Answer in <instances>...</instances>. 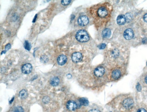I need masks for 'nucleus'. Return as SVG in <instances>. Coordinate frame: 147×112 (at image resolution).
Instances as JSON below:
<instances>
[{
    "label": "nucleus",
    "instance_id": "nucleus-1",
    "mask_svg": "<svg viewBox=\"0 0 147 112\" xmlns=\"http://www.w3.org/2000/svg\"><path fill=\"white\" fill-rule=\"evenodd\" d=\"M112 10L113 7L109 3H104L95 6L92 10V16L97 25H106L110 19Z\"/></svg>",
    "mask_w": 147,
    "mask_h": 112
},
{
    "label": "nucleus",
    "instance_id": "nucleus-2",
    "mask_svg": "<svg viewBox=\"0 0 147 112\" xmlns=\"http://www.w3.org/2000/svg\"><path fill=\"white\" fill-rule=\"evenodd\" d=\"M76 38L80 42H86L89 40V36L88 33L84 30H80L77 32Z\"/></svg>",
    "mask_w": 147,
    "mask_h": 112
},
{
    "label": "nucleus",
    "instance_id": "nucleus-3",
    "mask_svg": "<svg viewBox=\"0 0 147 112\" xmlns=\"http://www.w3.org/2000/svg\"><path fill=\"white\" fill-rule=\"evenodd\" d=\"M77 23L81 26H85L89 23L88 17L85 16H81L79 17L77 19Z\"/></svg>",
    "mask_w": 147,
    "mask_h": 112
},
{
    "label": "nucleus",
    "instance_id": "nucleus-4",
    "mask_svg": "<svg viewBox=\"0 0 147 112\" xmlns=\"http://www.w3.org/2000/svg\"><path fill=\"white\" fill-rule=\"evenodd\" d=\"M123 107L127 109H129L133 107V101L131 98H127L123 101Z\"/></svg>",
    "mask_w": 147,
    "mask_h": 112
},
{
    "label": "nucleus",
    "instance_id": "nucleus-5",
    "mask_svg": "<svg viewBox=\"0 0 147 112\" xmlns=\"http://www.w3.org/2000/svg\"><path fill=\"white\" fill-rule=\"evenodd\" d=\"M134 36L133 31L131 29H128L123 33V37L126 40H130Z\"/></svg>",
    "mask_w": 147,
    "mask_h": 112
},
{
    "label": "nucleus",
    "instance_id": "nucleus-6",
    "mask_svg": "<svg viewBox=\"0 0 147 112\" xmlns=\"http://www.w3.org/2000/svg\"><path fill=\"white\" fill-rule=\"evenodd\" d=\"M82 55L81 53L79 52H76L73 53L72 55V59L74 62H78L82 61Z\"/></svg>",
    "mask_w": 147,
    "mask_h": 112
},
{
    "label": "nucleus",
    "instance_id": "nucleus-7",
    "mask_svg": "<svg viewBox=\"0 0 147 112\" xmlns=\"http://www.w3.org/2000/svg\"><path fill=\"white\" fill-rule=\"evenodd\" d=\"M105 72V70L104 68L99 66L96 68L94 70V74L97 77H100L104 75Z\"/></svg>",
    "mask_w": 147,
    "mask_h": 112
},
{
    "label": "nucleus",
    "instance_id": "nucleus-8",
    "mask_svg": "<svg viewBox=\"0 0 147 112\" xmlns=\"http://www.w3.org/2000/svg\"><path fill=\"white\" fill-rule=\"evenodd\" d=\"M22 72L23 73L26 74H29L31 72L32 70V65L29 63L25 64L22 67Z\"/></svg>",
    "mask_w": 147,
    "mask_h": 112
},
{
    "label": "nucleus",
    "instance_id": "nucleus-9",
    "mask_svg": "<svg viewBox=\"0 0 147 112\" xmlns=\"http://www.w3.org/2000/svg\"><path fill=\"white\" fill-rule=\"evenodd\" d=\"M67 108L70 111H74L77 108V105L74 101H69L67 103Z\"/></svg>",
    "mask_w": 147,
    "mask_h": 112
},
{
    "label": "nucleus",
    "instance_id": "nucleus-10",
    "mask_svg": "<svg viewBox=\"0 0 147 112\" xmlns=\"http://www.w3.org/2000/svg\"><path fill=\"white\" fill-rule=\"evenodd\" d=\"M57 61L59 65L61 66L64 65L67 61V57L64 55H60L58 58Z\"/></svg>",
    "mask_w": 147,
    "mask_h": 112
},
{
    "label": "nucleus",
    "instance_id": "nucleus-11",
    "mask_svg": "<svg viewBox=\"0 0 147 112\" xmlns=\"http://www.w3.org/2000/svg\"><path fill=\"white\" fill-rule=\"evenodd\" d=\"M121 75V72L119 69H115L111 73L112 78L114 80H118L120 77Z\"/></svg>",
    "mask_w": 147,
    "mask_h": 112
},
{
    "label": "nucleus",
    "instance_id": "nucleus-12",
    "mask_svg": "<svg viewBox=\"0 0 147 112\" xmlns=\"http://www.w3.org/2000/svg\"><path fill=\"white\" fill-rule=\"evenodd\" d=\"M126 18L125 16L123 15L118 16L117 19V22L118 25H123L126 23Z\"/></svg>",
    "mask_w": 147,
    "mask_h": 112
},
{
    "label": "nucleus",
    "instance_id": "nucleus-13",
    "mask_svg": "<svg viewBox=\"0 0 147 112\" xmlns=\"http://www.w3.org/2000/svg\"><path fill=\"white\" fill-rule=\"evenodd\" d=\"M60 82L59 79L57 77H54L51 79L50 84L53 86H56L58 85Z\"/></svg>",
    "mask_w": 147,
    "mask_h": 112
},
{
    "label": "nucleus",
    "instance_id": "nucleus-14",
    "mask_svg": "<svg viewBox=\"0 0 147 112\" xmlns=\"http://www.w3.org/2000/svg\"><path fill=\"white\" fill-rule=\"evenodd\" d=\"M27 95V92L25 89L20 91L19 93V97L22 99H26Z\"/></svg>",
    "mask_w": 147,
    "mask_h": 112
},
{
    "label": "nucleus",
    "instance_id": "nucleus-15",
    "mask_svg": "<svg viewBox=\"0 0 147 112\" xmlns=\"http://www.w3.org/2000/svg\"><path fill=\"white\" fill-rule=\"evenodd\" d=\"M111 35V31L108 29H104L102 32V35L105 38H108L110 37Z\"/></svg>",
    "mask_w": 147,
    "mask_h": 112
},
{
    "label": "nucleus",
    "instance_id": "nucleus-16",
    "mask_svg": "<svg viewBox=\"0 0 147 112\" xmlns=\"http://www.w3.org/2000/svg\"><path fill=\"white\" fill-rule=\"evenodd\" d=\"M79 102L80 103L81 105H82L84 106H87L89 104L88 100L84 98H81L79 99Z\"/></svg>",
    "mask_w": 147,
    "mask_h": 112
},
{
    "label": "nucleus",
    "instance_id": "nucleus-17",
    "mask_svg": "<svg viewBox=\"0 0 147 112\" xmlns=\"http://www.w3.org/2000/svg\"><path fill=\"white\" fill-rule=\"evenodd\" d=\"M13 112H24V110L21 107L17 106L14 108Z\"/></svg>",
    "mask_w": 147,
    "mask_h": 112
},
{
    "label": "nucleus",
    "instance_id": "nucleus-18",
    "mask_svg": "<svg viewBox=\"0 0 147 112\" xmlns=\"http://www.w3.org/2000/svg\"><path fill=\"white\" fill-rule=\"evenodd\" d=\"M24 47L28 50H30L31 48V45L27 41H26L24 43Z\"/></svg>",
    "mask_w": 147,
    "mask_h": 112
},
{
    "label": "nucleus",
    "instance_id": "nucleus-19",
    "mask_svg": "<svg viewBox=\"0 0 147 112\" xmlns=\"http://www.w3.org/2000/svg\"><path fill=\"white\" fill-rule=\"evenodd\" d=\"M71 1H67V0H64V1H61V3L62 4H63V5H67L69 4H70V3L71 2Z\"/></svg>",
    "mask_w": 147,
    "mask_h": 112
},
{
    "label": "nucleus",
    "instance_id": "nucleus-20",
    "mask_svg": "<svg viewBox=\"0 0 147 112\" xmlns=\"http://www.w3.org/2000/svg\"><path fill=\"white\" fill-rule=\"evenodd\" d=\"M48 60V58L46 56H43L41 57V61L43 62H46Z\"/></svg>",
    "mask_w": 147,
    "mask_h": 112
},
{
    "label": "nucleus",
    "instance_id": "nucleus-21",
    "mask_svg": "<svg viewBox=\"0 0 147 112\" xmlns=\"http://www.w3.org/2000/svg\"><path fill=\"white\" fill-rule=\"evenodd\" d=\"M49 97L45 96L44 97H43V103H44L45 104L46 103H48L49 101Z\"/></svg>",
    "mask_w": 147,
    "mask_h": 112
},
{
    "label": "nucleus",
    "instance_id": "nucleus-22",
    "mask_svg": "<svg viewBox=\"0 0 147 112\" xmlns=\"http://www.w3.org/2000/svg\"><path fill=\"white\" fill-rule=\"evenodd\" d=\"M11 47V45L10 44V43H8V44L6 45V48H5V49L6 51L8 50H9Z\"/></svg>",
    "mask_w": 147,
    "mask_h": 112
},
{
    "label": "nucleus",
    "instance_id": "nucleus-23",
    "mask_svg": "<svg viewBox=\"0 0 147 112\" xmlns=\"http://www.w3.org/2000/svg\"><path fill=\"white\" fill-rule=\"evenodd\" d=\"M137 112H147V111L143 108H140L139 110H138Z\"/></svg>",
    "mask_w": 147,
    "mask_h": 112
},
{
    "label": "nucleus",
    "instance_id": "nucleus-24",
    "mask_svg": "<svg viewBox=\"0 0 147 112\" xmlns=\"http://www.w3.org/2000/svg\"><path fill=\"white\" fill-rule=\"evenodd\" d=\"M89 112H100L99 110H98V109H92Z\"/></svg>",
    "mask_w": 147,
    "mask_h": 112
},
{
    "label": "nucleus",
    "instance_id": "nucleus-25",
    "mask_svg": "<svg viewBox=\"0 0 147 112\" xmlns=\"http://www.w3.org/2000/svg\"><path fill=\"white\" fill-rule=\"evenodd\" d=\"M105 47H106V45L104 43H102V44L100 45V48H101V49H103V48H105Z\"/></svg>",
    "mask_w": 147,
    "mask_h": 112
},
{
    "label": "nucleus",
    "instance_id": "nucleus-26",
    "mask_svg": "<svg viewBox=\"0 0 147 112\" xmlns=\"http://www.w3.org/2000/svg\"><path fill=\"white\" fill-rule=\"evenodd\" d=\"M143 19L145 22L147 23V14H145L144 16H143Z\"/></svg>",
    "mask_w": 147,
    "mask_h": 112
},
{
    "label": "nucleus",
    "instance_id": "nucleus-27",
    "mask_svg": "<svg viewBox=\"0 0 147 112\" xmlns=\"http://www.w3.org/2000/svg\"><path fill=\"white\" fill-rule=\"evenodd\" d=\"M137 89L138 90V91H140V90H141V87L139 84H138V85H137Z\"/></svg>",
    "mask_w": 147,
    "mask_h": 112
},
{
    "label": "nucleus",
    "instance_id": "nucleus-28",
    "mask_svg": "<svg viewBox=\"0 0 147 112\" xmlns=\"http://www.w3.org/2000/svg\"><path fill=\"white\" fill-rule=\"evenodd\" d=\"M37 15H36V16H35V19H33V22H35V19H36V17H37Z\"/></svg>",
    "mask_w": 147,
    "mask_h": 112
},
{
    "label": "nucleus",
    "instance_id": "nucleus-29",
    "mask_svg": "<svg viewBox=\"0 0 147 112\" xmlns=\"http://www.w3.org/2000/svg\"><path fill=\"white\" fill-rule=\"evenodd\" d=\"M145 81H146V82L147 83V76L146 77V78H145Z\"/></svg>",
    "mask_w": 147,
    "mask_h": 112
}]
</instances>
